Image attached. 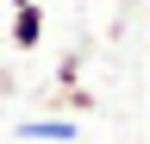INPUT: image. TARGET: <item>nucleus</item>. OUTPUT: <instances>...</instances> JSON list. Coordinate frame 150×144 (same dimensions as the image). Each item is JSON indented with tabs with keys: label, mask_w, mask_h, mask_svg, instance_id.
<instances>
[{
	"label": "nucleus",
	"mask_w": 150,
	"mask_h": 144,
	"mask_svg": "<svg viewBox=\"0 0 150 144\" xmlns=\"http://www.w3.org/2000/svg\"><path fill=\"white\" fill-rule=\"evenodd\" d=\"M19 138H44V144H75V138H81V119H56V113H44V119H25V125H19Z\"/></svg>",
	"instance_id": "nucleus-2"
},
{
	"label": "nucleus",
	"mask_w": 150,
	"mask_h": 144,
	"mask_svg": "<svg viewBox=\"0 0 150 144\" xmlns=\"http://www.w3.org/2000/svg\"><path fill=\"white\" fill-rule=\"evenodd\" d=\"M13 6H44V0H13Z\"/></svg>",
	"instance_id": "nucleus-3"
},
{
	"label": "nucleus",
	"mask_w": 150,
	"mask_h": 144,
	"mask_svg": "<svg viewBox=\"0 0 150 144\" xmlns=\"http://www.w3.org/2000/svg\"><path fill=\"white\" fill-rule=\"evenodd\" d=\"M44 31H50L44 6H13V31H6L13 50H38V44H44Z\"/></svg>",
	"instance_id": "nucleus-1"
}]
</instances>
